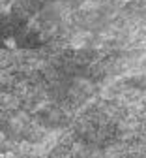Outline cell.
Returning a JSON list of instances; mask_svg holds the SVG:
<instances>
[{"label":"cell","mask_w":146,"mask_h":158,"mask_svg":"<svg viewBox=\"0 0 146 158\" xmlns=\"http://www.w3.org/2000/svg\"><path fill=\"white\" fill-rule=\"evenodd\" d=\"M4 45L8 49H17V42H15V38H6L4 40Z\"/></svg>","instance_id":"cell-1"},{"label":"cell","mask_w":146,"mask_h":158,"mask_svg":"<svg viewBox=\"0 0 146 158\" xmlns=\"http://www.w3.org/2000/svg\"><path fill=\"white\" fill-rule=\"evenodd\" d=\"M2 141H4V134H2V132H0V143H2Z\"/></svg>","instance_id":"cell-2"}]
</instances>
